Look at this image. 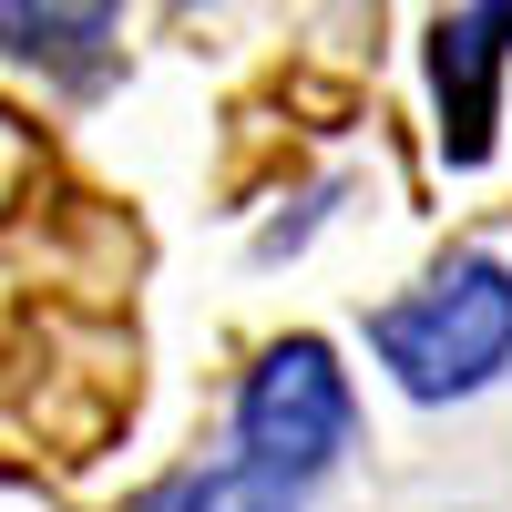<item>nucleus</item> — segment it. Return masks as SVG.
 Masks as SVG:
<instances>
[{"label": "nucleus", "mask_w": 512, "mask_h": 512, "mask_svg": "<svg viewBox=\"0 0 512 512\" xmlns=\"http://www.w3.org/2000/svg\"><path fill=\"white\" fill-rule=\"evenodd\" d=\"M0 52L62 93H103L123 62V0H0Z\"/></svg>", "instance_id": "20e7f679"}, {"label": "nucleus", "mask_w": 512, "mask_h": 512, "mask_svg": "<svg viewBox=\"0 0 512 512\" xmlns=\"http://www.w3.org/2000/svg\"><path fill=\"white\" fill-rule=\"evenodd\" d=\"M123 512H308V492H287L277 472H256V461H185V472H164L154 492H134Z\"/></svg>", "instance_id": "39448f33"}, {"label": "nucleus", "mask_w": 512, "mask_h": 512, "mask_svg": "<svg viewBox=\"0 0 512 512\" xmlns=\"http://www.w3.org/2000/svg\"><path fill=\"white\" fill-rule=\"evenodd\" d=\"M175 11H216V0H175Z\"/></svg>", "instance_id": "423d86ee"}, {"label": "nucleus", "mask_w": 512, "mask_h": 512, "mask_svg": "<svg viewBox=\"0 0 512 512\" xmlns=\"http://www.w3.org/2000/svg\"><path fill=\"white\" fill-rule=\"evenodd\" d=\"M359 451V390L328 338H277L236 379V461L277 472L287 492H318Z\"/></svg>", "instance_id": "f03ea898"}, {"label": "nucleus", "mask_w": 512, "mask_h": 512, "mask_svg": "<svg viewBox=\"0 0 512 512\" xmlns=\"http://www.w3.org/2000/svg\"><path fill=\"white\" fill-rule=\"evenodd\" d=\"M369 359L390 369L420 410L482 400L512 369V256L502 246H451L410 297L369 308Z\"/></svg>", "instance_id": "f257e3e1"}, {"label": "nucleus", "mask_w": 512, "mask_h": 512, "mask_svg": "<svg viewBox=\"0 0 512 512\" xmlns=\"http://www.w3.org/2000/svg\"><path fill=\"white\" fill-rule=\"evenodd\" d=\"M502 62H512V0H461L431 41V93H441V154L482 164L492 113H502Z\"/></svg>", "instance_id": "7ed1b4c3"}]
</instances>
